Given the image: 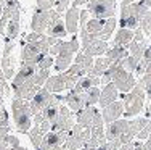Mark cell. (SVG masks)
I'll return each mask as SVG.
<instances>
[{
    "mask_svg": "<svg viewBox=\"0 0 151 150\" xmlns=\"http://www.w3.org/2000/svg\"><path fill=\"white\" fill-rule=\"evenodd\" d=\"M44 87L47 91H50L52 94H61V92L68 91L66 87V76L64 73H58V74H53L47 79V83L44 84Z\"/></svg>",
    "mask_w": 151,
    "mask_h": 150,
    "instance_id": "obj_14",
    "label": "cell"
},
{
    "mask_svg": "<svg viewBox=\"0 0 151 150\" xmlns=\"http://www.w3.org/2000/svg\"><path fill=\"white\" fill-rule=\"evenodd\" d=\"M100 94H101V89L96 86V87H90L84 92V100H85V107L87 105H96L100 102Z\"/></svg>",
    "mask_w": 151,
    "mask_h": 150,
    "instance_id": "obj_26",
    "label": "cell"
},
{
    "mask_svg": "<svg viewBox=\"0 0 151 150\" xmlns=\"http://www.w3.org/2000/svg\"><path fill=\"white\" fill-rule=\"evenodd\" d=\"M6 144H8L10 147H18V145H19V139H18L16 136L8 134L6 136Z\"/></svg>",
    "mask_w": 151,
    "mask_h": 150,
    "instance_id": "obj_43",
    "label": "cell"
},
{
    "mask_svg": "<svg viewBox=\"0 0 151 150\" xmlns=\"http://www.w3.org/2000/svg\"><path fill=\"white\" fill-rule=\"evenodd\" d=\"M2 126H10V115L5 110V107L0 105V128Z\"/></svg>",
    "mask_w": 151,
    "mask_h": 150,
    "instance_id": "obj_40",
    "label": "cell"
},
{
    "mask_svg": "<svg viewBox=\"0 0 151 150\" xmlns=\"http://www.w3.org/2000/svg\"><path fill=\"white\" fill-rule=\"evenodd\" d=\"M53 63H55V57H52L50 53H47V55L42 57V60L37 63V68L39 70H50V68L53 66Z\"/></svg>",
    "mask_w": 151,
    "mask_h": 150,
    "instance_id": "obj_35",
    "label": "cell"
},
{
    "mask_svg": "<svg viewBox=\"0 0 151 150\" xmlns=\"http://www.w3.org/2000/svg\"><path fill=\"white\" fill-rule=\"evenodd\" d=\"M79 37H81V47H82V50H84L93 39H95V36L90 34L85 28H81V36H79Z\"/></svg>",
    "mask_w": 151,
    "mask_h": 150,
    "instance_id": "obj_34",
    "label": "cell"
},
{
    "mask_svg": "<svg viewBox=\"0 0 151 150\" xmlns=\"http://www.w3.org/2000/svg\"><path fill=\"white\" fill-rule=\"evenodd\" d=\"M69 7H71V0H56V3H55L56 13H60L61 16H64V13L68 12Z\"/></svg>",
    "mask_w": 151,
    "mask_h": 150,
    "instance_id": "obj_36",
    "label": "cell"
},
{
    "mask_svg": "<svg viewBox=\"0 0 151 150\" xmlns=\"http://www.w3.org/2000/svg\"><path fill=\"white\" fill-rule=\"evenodd\" d=\"M5 2L6 0H0V18H2V15H3V5H5Z\"/></svg>",
    "mask_w": 151,
    "mask_h": 150,
    "instance_id": "obj_48",
    "label": "cell"
},
{
    "mask_svg": "<svg viewBox=\"0 0 151 150\" xmlns=\"http://www.w3.org/2000/svg\"><path fill=\"white\" fill-rule=\"evenodd\" d=\"M116 26H117V20H116V16L108 18V20H105V24H103L101 33L96 36V37H98V39H103V41H108V39H109L111 36H113L114 29H116Z\"/></svg>",
    "mask_w": 151,
    "mask_h": 150,
    "instance_id": "obj_24",
    "label": "cell"
},
{
    "mask_svg": "<svg viewBox=\"0 0 151 150\" xmlns=\"http://www.w3.org/2000/svg\"><path fill=\"white\" fill-rule=\"evenodd\" d=\"M119 150H134V141H132V142H127V144H122Z\"/></svg>",
    "mask_w": 151,
    "mask_h": 150,
    "instance_id": "obj_46",
    "label": "cell"
},
{
    "mask_svg": "<svg viewBox=\"0 0 151 150\" xmlns=\"http://www.w3.org/2000/svg\"><path fill=\"white\" fill-rule=\"evenodd\" d=\"M19 31H21V26H19V21H16V20H10L8 21V24H6V33L5 36L8 39H12V41H15V39L19 36ZM3 36V37H5Z\"/></svg>",
    "mask_w": 151,
    "mask_h": 150,
    "instance_id": "obj_29",
    "label": "cell"
},
{
    "mask_svg": "<svg viewBox=\"0 0 151 150\" xmlns=\"http://www.w3.org/2000/svg\"><path fill=\"white\" fill-rule=\"evenodd\" d=\"M117 97H119V91H117L116 84L114 83H109L106 86H103L101 89V94H100V107L101 108H105V107H108L109 103L116 102Z\"/></svg>",
    "mask_w": 151,
    "mask_h": 150,
    "instance_id": "obj_15",
    "label": "cell"
},
{
    "mask_svg": "<svg viewBox=\"0 0 151 150\" xmlns=\"http://www.w3.org/2000/svg\"><path fill=\"white\" fill-rule=\"evenodd\" d=\"M138 62H140L138 58H135V57H132V55H127L124 60H121V66L124 68L125 71H129V73H135Z\"/></svg>",
    "mask_w": 151,
    "mask_h": 150,
    "instance_id": "obj_30",
    "label": "cell"
},
{
    "mask_svg": "<svg viewBox=\"0 0 151 150\" xmlns=\"http://www.w3.org/2000/svg\"><path fill=\"white\" fill-rule=\"evenodd\" d=\"M98 113V110L95 108V105H87L84 107L82 110H79L77 113H76V123L82 124V126H92V121L95 115Z\"/></svg>",
    "mask_w": 151,
    "mask_h": 150,
    "instance_id": "obj_17",
    "label": "cell"
},
{
    "mask_svg": "<svg viewBox=\"0 0 151 150\" xmlns=\"http://www.w3.org/2000/svg\"><path fill=\"white\" fill-rule=\"evenodd\" d=\"M138 83L143 86V89H145L146 95H148V97L151 99V63L148 65V70H146V73L138 79Z\"/></svg>",
    "mask_w": 151,
    "mask_h": 150,
    "instance_id": "obj_31",
    "label": "cell"
},
{
    "mask_svg": "<svg viewBox=\"0 0 151 150\" xmlns=\"http://www.w3.org/2000/svg\"><path fill=\"white\" fill-rule=\"evenodd\" d=\"M143 58H145L146 62L151 63V39L148 41V47H146V50H145V55H143Z\"/></svg>",
    "mask_w": 151,
    "mask_h": 150,
    "instance_id": "obj_44",
    "label": "cell"
},
{
    "mask_svg": "<svg viewBox=\"0 0 151 150\" xmlns=\"http://www.w3.org/2000/svg\"><path fill=\"white\" fill-rule=\"evenodd\" d=\"M79 13H81V8L71 5L68 8V12L64 13V26H66L68 34H77L79 31Z\"/></svg>",
    "mask_w": 151,
    "mask_h": 150,
    "instance_id": "obj_12",
    "label": "cell"
},
{
    "mask_svg": "<svg viewBox=\"0 0 151 150\" xmlns=\"http://www.w3.org/2000/svg\"><path fill=\"white\" fill-rule=\"evenodd\" d=\"M63 103H66L74 113H77L79 110H82L85 107V100H84V92H77L76 89H71L63 95Z\"/></svg>",
    "mask_w": 151,
    "mask_h": 150,
    "instance_id": "obj_11",
    "label": "cell"
},
{
    "mask_svg": "<svg viewBox=\"0 0 151 150\" xmlns=\"http://www.w3.org/2000/svg\"><path fill=\"white\" fill-rule=\"evenodd\" d=\"M127 124H129V120H116L113 123H109L105 129V136H106V141H116L119 139L124 131L127 129Z\"/></svg>",
    "mask_w": 151,
    "mask_h": 150,
    "instance_id": "obj_13",
    "label": "cell"
},
{
    "mask_svg": "<svg viewBox=\"0 0 151 150\" xmlns=\"http://www.w3.org/2000/svg\"><path fill=\"white\" fill-rule=\"evenodd\" d=\"M138 0H121V5H130V3H135Z\"/></svg>",
    "mask_w": 151,
    "mask_h": 150,
    "instance_id": "obj_47",
    "label": "cell"
},
{
    "mask_svg": "<svg viewBox=\"0 0 151 150\" xmlns=\"http://www.w3.org/2000/svg\"><path fill=\"white\" fill-rule=\"evenodd\" d=\"M74 112L66 105V103H61L60 105V112L56 116L55 123L52 124V131H71L76 124L74 120Z\"/></svg>",
    "mask_w": 151,
    "mask_h": 150,
    "instance_id": "obj_7",
    "label": "cell"
},
{
    "mask_svg": "<svg viewBox=\"0 0 151 150\" xmlns=\"http://www.w3.org/2000/svg\"><path fill=\"white\" fill-rule=\"evenodd\" d=\"M63 44H64V39H56V42L55 44L52 45V47H50V55L52 57H56L58 55V53L61 52V47H63Z\"/></svg>",
    "mask_w": 151,
    "mask_h": 150,
    "instance_id": "obj_41",
    "label": "cell"
},
{
    "mask_svg": "<svg viewBox=\"0 0 151 150\" xmlns=\"http://www.w3.org/2000/svg\"><path fill=\"white\" fill-rule=\"evenodd\" d=\"M35 3H37L39 10H50V8H55L56 0H35Z\"/></svg>",
    "mask_w": 151,
    "mask_h": 150,
    "instance_id": "obj_38",
    "label": "cell"
},
{
    "mask_svg": "<svg viewBox=\"0 0 151 150\" xmlns=\"http://www.w3.org/2000/svg\"><path fill=\"white\" fill-rule=\"evenodd\" d=\"M140 2H143V3H145V5L151 10V0H140Z\"/></svg>",
    "mask_w": 151,
    "mask_h": 150,
    "instance_id": "obj_49",
    "label": "cell"
},
{
    "mask_svg": "<svg viewBox=\"0 0 151 150\" xmlns=\"http://www.w3.org/2000/svg\"><path fill=\"white\" fill-rule=\"evenodd\" d=\"M88 0H71V5L73 7H77V8H81L82 5H87Z\"/></svg>",
    "mask_w": 151,
    "mask_h": 150,
    "instance_id": "obj_45",
    "label": "cell"
},
{
    "mask_svg": "<svg viewBox=\"0 0 151 150\" xmlns=\"http://www.w3.org/2000/svg\"><path fill=\"white\" fill-rule=\"evenodd\" d=\"M105 55L111 60L113 63H119L121 60H124L129 55V49L127 47H121V45H113L106 50Z\"/></svg>",
    "mask_w": 151,
    "mask_h": 150,
    "instance_id": "obj_23",
    "label": "cell"
},
{
    "mask_svg": "<svg viewBox=\"0 0 151 150\" xmlns=\"http://www.w3.org/2000/svg\"><path fill=\"white\" fill-rule=\"evenodd\" d=\"M10 150H27L24 147H21V145H18V147H10Z\"/></svg>",
    "mask_w": 151,
    "mask_h": 150,
    "instance_id": "obj_50",
    "label": "cell"
},
{
    "mask_svg": "<svg viewBox=\"0 0 151 150\" xmlns=\"http://www.w3.org/2000/svg\"><path fill=\"white\" fill-rule=\"evenodd\" d=\"M140 28L143 29V33H145L146 37H151V10H148L146 15L143 16L142 23H140Z\"/></svg>",
    "mask_w": 151,
    "mask_h": 150,
    "instance_id": "obj_33",
    "label": "cell"
},
{
    "mask_svg": "<svg viewBox=\"0 0 151 150\" xmlns=\"http://www.w3.org/2000/svg\"><path fill=\"white\" fill-rule=\"evenodd\" d=\"M148 47V42H137V41H132L129 44V55L135 57V58L142 60L143 55H145V50Z\"/></svg>",
    "mask_w": 151,
    "mask_h": 150,
    "instance_id": "obj_25",
    "label": "cell"
},
{
    "mask_svg": "<svg viewBox=\"0 0 151 150\" xmlns=\"http://www.w3.org/2000/svg\"><path fill=\"white\" fill-rule=\"evenodd\" d=\"M45 134L47 133L42 131V128L40 126H35V124H34V128H31V129H29V133H27V136H29V139H31V142H32V145H34L35 149L42 144Z\"/></svg>",
    "mask_w": 151,
    "mask_h": 150,
    "instance_id": "obj_27",
    "label": "cell"
},
{
    "mask_svg": "<svg viewBox=\"0 0 151 150\" xmlns=\"http://www.w3.org/2000/svg\"><path fill=\"white\" fill-rule=\"evenodd\" d=\"M134 41V31L129 28H121L116 33V37L113 41V45H121V47H129V44Z\"/></svg>",
    "mask_w": 151,
    "mask_h": 150,
    "instance_id": "obj_20",
    "label": "cell"
},
{
    "mask_svg": "<svg viewBox=\"0 0 151 150\" xmlns=\"http://www.w3.org/2000/svg\"><path fill=\"white\" fill-rule=\"evenodd\" d=\"M52 76L50 70H37V73L34 74V84L37 87H44V84L47 83V79Z\"/></svg>",
    "mask_w": 151,
    "mask_h": 150,
    "instance_id": "obj_32",
    "label": "cell"
},
{
    "mask_svg": "<svg viewBox=\"0 0 151 150\" xmlns=\"http://www.w3.org/2000/svg\"><path fill=\"white\" fill-rule=\"evenodd\" d=\"M108 49H109L108 41H103V39L95 37L90 44L87 45V47L82 50V52L87 53V55H90V57H101V55H105V53H106Z\"/></svg>",
    "mask_w": 151,
    "mask_h": 150,
    "instance_id": "obj_16",
    "label": "cell"
},
{
    "mask_svg": "<svg viewBox=\"0 0 151 150\" xmlns=\"http://www.w3.org/2000/svg\"><path fill=\"white\" fill-rule=\"evenodd\" d=\"M116 3L117 0H88L87 10L90 12L92 18L108 20L116 16Z\"/></svg>",
    "mask_w": 151,
    "mask_h": 150,
    "instance_id": "obj_5",
    "label": "cell"
},
{
    "mask_svg": "<svg viewBox=\"0 0 151 150\" xmlns=\"http://www.w3.org/2000/svg\"><path fill=\"white\" fill-rule=\"evenodd\" d=\"M53 99H55V94H52L50 91H47L45 87L39 89L37 94L32 97V100H29L31 102V110H32V116L37 115V113H40L50 102H53Z\"/></svg>",
    "mask_w": 151,
    "mask_h": 150,
    "instance_id": "obj_9",
    "label": "cell"
},
{
    "mask_svg": "<svg viewBox=\"0 0 151 150\" xmlns=\"http://www.w3.org/2000/svg\"><path fill=\"white\" fill-rule=\"evenodd\" d=\"M148 10V7L140 0L135 3H130V5H121V15L117 20V24L121 28H129V29L135 31L140 26L143 16L146 15Z\"/></svg>",
    "mask_w": 151,
    "mask_h": 150,
    "instance_id": "obj_1",
    "label": "cell"
},
{
    "mask_svg": "<svg viewBox=\"0 0 151 150\" xmlns=\"http://www.w3.org/2000/svg\"><path fill=\"white\" fill-rule=\"evenodd\" d=\"M74 55H76V53L73 52V49H71L69 41H64L63 47H61V52L55 57V63H53V68H55L58 73H64V71L69 70V66L73 65Z\"/></svg>",
    "mask_w": 151,
    "mask_h": 150,
    "instance_id": "obj_8",
    "label": "cell"
},
{
    "mask_svg": "<svg viewBox=\"0 0 151 150\" xmlns=\"http://www.w3.org/2000/svg\"><path fill=\"white\" fill-rule=\"evenodd\" d=\"M12 113H13V121L15 126L19 133L27 134L32 128V110H31V102L24 99H13L12 100Z\"/></svg>",
    "mask_w": 151,
    "mask_h": 150,
    "instance_id": "obj_2",
    "label": "cell"
},
{
    "mask_svg": "<svg viewBox=\"0 0 151 150\" xmlns=\"http://www.w3.org/2000/svg\"><path fill=\"white\" fill-rule=\"evenodd\" d=\"M103 24H105V20H100V18H90V20H88V23L85 24V29L96 37V36L101 33Z\"/></svg>",
    "mask_w": 151,
    "mask_h": 150,
    "instance_id": "obj_28",
    "label": "cell"
},
{
    "mask_svg": "<svg viewBox=\"0 0 151 150\" xmlns=\"http://www.w3.org/2000/svg\"><path fill=\"white\" fill-rule=\"evenodd\" d=\"M0 71H2V68H0Z\"/></svg>",
    "mask_w": 151,
    "mask_h": 150,
    "instance_id": "obj_53",
    "label": "cell"
},
{
    "mask_svg": "<svg viewBox=\"0 0 151 150\" xmlns=\"http://www.w3.org/2000/svg\"><path fill=\"white\" fill-rule=\"evenodd\" d=\"M56 20H61V15L56 13L55 8H50V10L35 8L34 15H32V20H31V29L35 31V33H45L50 24Z\"/></svg>",
    "mask_w": 151,
    "mask_h": 150,
    "instance_id": "obj_4",
    "label": "cell"
},
{
    "mask_svg": "<svg viewBox=\"0 0 151 150\" xmlns=\"http://www.w3.org/2000/svg\"><path fill=\"white\" fill-rule=\"evenodd\" d=\"M145 97L146 92L143 89V86L137 81L135 87L132 89L130 92L122 95V102H124V115L127 118L137 116L140 112L143 110V105H145Z\"/></svg>",
    "mask_w": 151,
    "mask_h": 150,
    "instance_id": "obj_3",
    "label": "cell"
},
{
    "mask_svg": "<svg viewBox=\"0 0 151 150\" xmlns=\"http://www.w3.org/2000/svg\"><path fill=\"white\" fill-rule=\"evenodd\" d=\"M45 34L47 36H52V37H56V39L68 37V31H66V26H64V21L63 20L53 21V23L48 26V29L45 31Z\"/></svg>",
    "mask_w": 151,
    "mask_h": 150,
    "instance_id": "obj_21",
    "label": "cell"
},
{
    "mask_svg": "<svg viewBox=\"0 0 151 150\" xmlns=\"http://www.w3.org/2000/svg\"><path fill=\"white\" fill-rule=\"evenodd\" d=\"M148 116H151V103H150V107H148Z\"/></svg>",
    "mask_w": 151,
    "mask_h": 150,
    "instance_id": "obj_51",
    "label": "cell"
},
{
    "mask_svg": "<svg viewBox=\"0 0 151 150\" xmlns=\"http://www.w3.org/2000/svg\"><path fill=\"white\" fill-rule=\"evenodd\" d=\"M122 115H124V102H122V100H116V102L109 103L108 107H105V108L101 110L103 121H105L106 124L119 120Z\"/></svg>",
    "mask_w": 151,
    "mask_h": 150,
    "instance_id": "obj_10",
    "label": "cell"
},
{
    "mask_svg": "<svg viewBox=\"0 0 151 150\" xmlns=\"http://www.w3.org/2000/svg\"><path fill=\"white\" fill-rule=\"evenodd\" d=\"M113 83L116 84V87L119 92L127 94V92H130L132 89L135 87L137 79H135V74L125 71L124 68L121 66V62H119L116 66V70H114V74H113Z\"/></svg>",
    "mask_w": 151,
    "mask_h": 150,
    "instance_id": "obj_6",
    "label": "cell"
},
{
    "mask_svg": "<svg viewBox=\"0 0 151 150\" xmlns=\"http://www.w3.org/2000/svg\"><path fill=\"white\" fill-rule=\"evenodd\" d=\"M13 49H15V41H12V39H8L5 36V39H3L2 55H13Z\"/></svg>",
    "mask_w": 151,
    "mask_h": 150,
    "instance_id": "obj_37",
    "label": "cell"
},
{
    "mask_svg": "<svg viewBox=\"0 0 151 150\" xmlns=\"http://www.w3.org/2000/svg\"><path fill=\"white\" fill-rule=\"evenodd\" d=\"M15 65H16V60L13 55H2V60H0V68H2L3 74H5L6 79H13L15 76Z\"/></svg>",
    "mask_w": 151,
    "mask_h": 150,
    "instance_id": "obj_19",
    "label": "cell"
},
{
    "mask_svg": "<svg viewBox=\"0 0 151 150\" xmlns=\"http://www.w3.org/2000/svg\"><path fill=\"white\" fill-rule=\"evenodd\" d=\"M3 13L10 16V20H16L19 21L21 16V3L19 0H6L3 5Z\"/></svg>",
    "mask_w": 151,
    "mask_h": 150,
    "instance_id": "obj_22",
    "label": "cell"
},
{
    "mask_svg": "<svg viewBox=\"0 0 151 150\" xmlns=\"http://www.w3.org/2000/svg\"><path fill=\"white\" fill-rule=\"evenodd\" d=\"M2 42H3V41H2V36H0V49H2Z\"/></svg>",
    "mask_w": 151,
    "mask_h": 150,
    "instance_id": "obj_52",
    "label": "cell"
},
{
    "mask_svg": "<svg viewBox=\"0 0 151 150\" xmlns=\"http://www.w3.org/2000/svg\"><path fill=\"white\" fill-rule=\"evenodd\" d=\"M90 12H88L87 8L85 10H81V13H79V29L81 28H85V24L88 23V20H90Z\"/></svg>",
    "mask_w": 151,
    "mask_h": 150,
    "instance_id": "obj_39",
    "label": "cell"
},
{
    "mask_svg": "<svg viewBox=\"0 0 151 150\" xmlns=\"http://www.w3.org/2000/svg\"><path fill=\"white\" fill-rule=\"evenodd\" d=\"M111 60L108 58L106 55H101V57H95V62H93V68L88 71V74H93V76H98L101 78V74L105 73L108 68L111 66Z\"/></svg>",
    "mask_w": 151,
    "mask_h": 150,
    "instance_id": "obj_18",
    "label": "cell"
},
{
    "mask_svg": "<svg viewBox=\"0 0 151 150\" xmlns=\"http://www.w3.org/2000/svg\"><path fill=\"white\" fill-rule=\"evenodd\" d=\"M69 44H71V49H73L74 53L81 52V41H79V36H77V34H73V36H71Z\"/></svg>",
    "mask_w": 151,
    "mask_h": 150,
    "instance_id": "obj_42",
    "label": "cell"
}]
</instances>
